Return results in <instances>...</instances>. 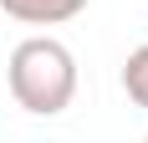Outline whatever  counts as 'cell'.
<instances>
[{
    "mask_svg": "<svg viewBox=\"0 0 148 143\" xmlns=\"http://www.w3.org/2000/svg\"><path fill=\"white\" fill-rule=\"evenodd\" d=\"M5 82L26 113L51 118L77 92V61L56 36H26V41H15L10 61H5Z\"/></svg>",
    "mask_w": 148,
    "mask_h": 143,
    "instance_id": "1",
    "label": "cell"
},
{
    "mask_svg": "<svg viewBox=\"0 0 148 143\" xmlns=\"http://www.w3.org/2000/svg\"><path fill=\"white\" fill-rule=\"evenodd\" d=\"M0 10L26 26H56V21H72L77 10H87V0H0Z\"/></svg>",
    "mask_w": 148,
    "mask_h": 143,
    "instance_id": "2",
    "label": "cell"
},
{
    "mask_svg": "<svg viewBox=\"0 0 148 143\" xmlns=\"http://www.w3.org/2000/svg\"><path fill=\"white\" fill-rule=\"evenodd\" d=\"M123 87H128V97H133L138 107H148V41L138 46V51H128V61H123Z\"/></svg>",
    "mask_w": 148,
    "mask_h": 143,
    "instance_id": "3",
    "label": "cell"
},
{
    "mask_svg": "<svg viewBox=\"0 0 148 143\" xmlns=\"http://www.w3.org/2000/svg\"><path fill=\"white\" fill-rule=\"evenodd\" d=\"M143 143H148V138H143Z\"/></svg>",
    "mask_w": 148,
    "mask_h": 143,
    "instance_id": "4",
    "label": "cell"
}]
</instances>
